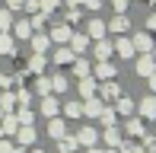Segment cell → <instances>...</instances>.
Returning a JSON list of instances; mask_svg holds the SVG:
<instances>
[{
	"label": "cell",
	"mask_w": 156,
	"mask_h": 153,
	"mask_svg": "<svg viewBox=\"0 0 156 153\" xmlns=\"http://www.w3.org/2000/svg\"><path fill=\"white\" fill-rule=\"evenodd\" d=\"M0 153H13V150H10V144H0Z\"/></svg>",
	"instance_id": "6da1fadb"
}]
</instances>
